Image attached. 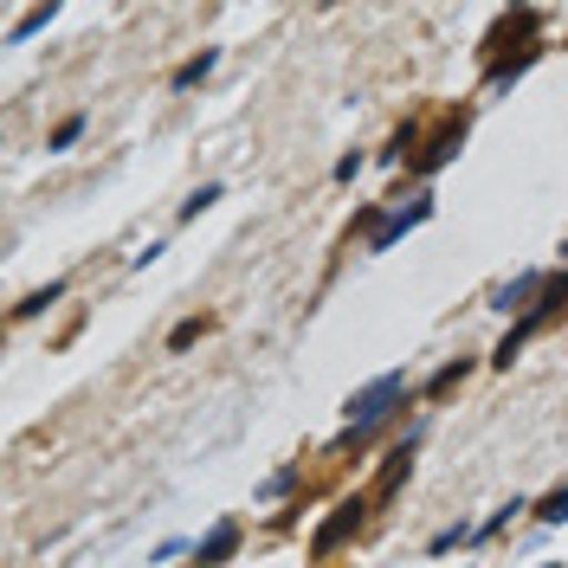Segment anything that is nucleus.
Wrapping results in <instances>:
<instances>
[{
  "mask_svg": "<svg viewBox=\"0 0 568 568\" xmlns=\"http://www.w3.org/2000/svg\"><path fill=\"white\" fill-rule=\"evenodd\" d=\"M394 400H400V375H382L375 388H362L349 400V433H368V426H382L394 414Z\"/></svg>",
  "mask_w": 568,
  "mask_h": 568,
  "instance_id": "nucleus-1",
  "label": "nucleus"
},
{
  "mask_svg": "<svg viewBox=\"0 0 568 568\" xmlns=\"http://www.w3.org/2000/svg\"><path fill=\"white\" fill-rule=\"evenodd\" d=\"M355 524H362V504H343V510H336V524H329V530L317 536V556H329V549H336V542H343V536H349Z\"/></svg>",
  "mask_w": 568,
  "mask_h": 568,
  "instance_id": "nucleus-2",
  "label": "nucleus"
},
{
  "mask_svg": "<svg viewBox=\"0 0 568 568\" xmlns=\"http://www.w3.org/2000/svg\"><path fill=\"white\" fill-rule=\"evenodd\" d=\"M233 549H240V530H233V524H220V530L207 536V542H201V562H226V556H233Z\"/></svg>",
  "mask_w": 568,
  "mask_h": 568,
  "instance_id": "nucleus-3",
  "label": "nucleus"
},
{
  "mask_svg": "<svg viewBox=\"0 0 568 568\" xmlns=\"http://www.w3.org/2000/svg\"><path fill=\"white\" fill-rule=\"evenodd\" d=\"M459 136H465V123H453V130H446V136H439V142H433V149L420 155V169H439V162H446V155L459 149Z\"/></svg>",
  "mask_w": 568,
  "mask_h": 568,
  "instance_id": "nucleus-4",
  "label": "nucleus"
},
{
  "mask_svg": "<svg viewBox=\"0 0 568 568\" xmlns=\"http://www.w3.org/2000/svg\"><path fill=\"white\" fill-rule=\"evenodd\" d=\"M542 517H549V524H562V517H568V491L549 497V504H542Z\"/></svg>",
  "mask_w": 568,
  "mask_h": 568,
  "instance_id": "nucleus-5",
  "label": "nucleus"
}]
</instances>
